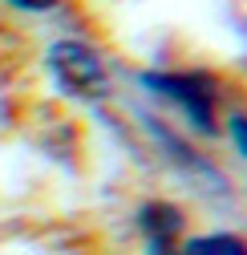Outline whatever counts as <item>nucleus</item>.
I'll use <instances>...</instances> for the list:
<instances>
[{
    "label": "nucleus",
    "instance_id": "f03ea898",
    "mask_svg": "<svg viewBox=\"0 0 247 255\" xmlns=\"http://www.w3.org/2000/svg\"><path fill=\"white\" fill-rule=\"evenodd\" d=\"M150 89H158L162 98L178 102L182 114L191 118V126L199 134H211L215 130V85L207 73H146L142 77Z\"/></svg>",
    "mask_w": 247,
    "mask_h": 255
},
{
    "label": "nucleus",
    "instance_id": "f257e3e1",
    "mask_svg": "<svg viewBox=\"0 0 247 255\" xmlns=\"http://www.w3.org/2000/svg\"><path fill=\"white\" fill-rule=\"evenodd\" d=\"M49 73L65 98L98 102L110 93V73H106L102 53L81 45V41H57L49 49Z\"/></svg>",
    "mask_w": 247,
    "mask_h": 255
},
{
    "label": "nucleus",
    "instance_id": "20e7f679",
    "mask_svg": "<svg viewBox=\"0 0 247 255\" xmlns=\"http://www.w3.org/2000/svg\"><path fill=\"white\" fill-rule=\"evenodd\" d=\"M178 255H247V243L239 235H227V231H215V235H195L187 239Z\"/></svg>",
    "mask_w": 247,
    "mask_h": 255
},
{
    "label": "nucleus",
    "instance_id": "7ed1b4c3",
    "mask_svg": "<svg viewBox=\"0 0 247 255\" xmlns=\"http://www.w3.org/2000/svg\"><path fill=\"white\" fill-rule=\"evenodd\" d=\"M138 231L146 235V255H178L174 235L182 231V211L174 203H146L138 211Z\"/></svg>",
    "mask_w": 247,
    "mask_h": 255
},
{
    "label": "nucleus",
    "instance_id": "39448f33",
    "mask_svg": "<svg viewBox=\"0 0 247 255\" xmlns=\"http://www.w3.org/2000/svg\"><path fill=\"white\" fill-rule=\"evenodd\" d=\"M231 142H235V150L247 158V118H243V114L231 118Z\"/></svg>",
    "mask_w": 247,
    "mask_h": 255
},
{
    "label": "nucleus",
    "instance_id": "423d86ee",
    "mask_svg": "<svg viewBox=\"0 0 247 255\" xmlns=\"http://www.w3.org/2000/svg\"><path fill=\"white\" fill-rule=\"evenodd\" d=\"M12 8H24V12H45V8H53L57 0H8Z\"/></svg>",
    "mask_w": 247,
    "mask_h": 255
}]
</instances>
